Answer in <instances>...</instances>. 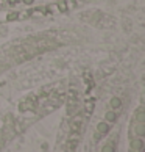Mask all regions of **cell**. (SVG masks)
I'll return each instance as SVG.
<instances>
[{
	"label": "cell",
	"mask_w": 145,
	"mask_h": 152,
	"mask_svg": "<svg viewBox=\"0 0 145 152\" xmlns=\"http://www.w3.org/2000/svg\"><path fill=\"white\" fill-rule=\"evenodd\" d=\"M25 3H31V0H25Z\"/></svg>",
	"instance_id": "8fae6325"
},
{
	"label": "cell",
	"mask_w": 145,
	"mask_h": 152,
	"mask_svg": "<svg viewBox=\"0 0 145 152\" xmlns=\"http://www.w3.org/2000/svg\"><path fill=\"white\" fill-rule=\"evenodd\" d=\"M109 105H111V108L117 110V108H120V107H122V100L119 97H113V99H111V102H109Z\"/></svg>",
	"instance_id": "8992f818"
},
{
	"label": "cell",
	"mask_w": 145,
	"mask_h": 152,
	"mask_svg": "<svg viewBox=\"0 0 145 152\" xmlns=\"http://www.w3.org/2000/svg\"><path fill=\"white\" fill-rule=\"evenodd\" d=\"M130 152H144V140L142 138H134L130 143Z\"/></svg>",
	"instance_id": "7a4b0ae2"
},
{
	"label": "cell",
	"mask_w": 145,
	"mask_h": 152,
	"mask_svg": "<svg viewBox=\"0 0 145 152\" xmlns=\"http://www.w3.org/2000/svg\"><path fill=\"white\" fill-rule=\"evenodd\" d=\"M134 121L136 122H145V108L141 105L139 108L136 110V116H134Z\"/></svg>",
	"instance_id": "277c9868"
},
{
	"label": "cell",
	"mask_w": 145,
	"mask_h": 152,
	"mask_svg": "<svg viewBox=\"0 0 145 152\" xmlns=\"http://www.w3.org/2000/svg\"><path fill=\"white\" fill-rule=\"evenodd\" d=\"M19 14L20 13H9L6 16V20H16V19H19Z\"/></svg>",
	"instance_id": "9c48e42d"
},
{
	"label": "cell",
	"mask_w": 145,
	"mask_h": 152,
	"mask_svg": "<svg viewBox=\"0 0 145 152\" xmlns=\"http://www.w3.org/2000/svg\"><path fill=\"white\" fill-rule=\"evenodd\" d=\"M94 108H95V100H94V99L86 100V102H84V111H86V115H91L92 111H94Z\"/></svg>",
	"instance_id": "5b68a950"
},
{
	"label": "cell",
	"mask_w": 145,
	"mask_h": 152,
	"mask_svg": "<svg viewBox=\"0 0 145 152\" xmlns=\"http://www.w3.org/2000/svg\"><path fill=\"white\" fill-rule=\"evenodd\" d=\"M105 118H106V122H109V124H111V122H114V121L117 119V115H115V111H108Z\"/></svg>",
	"instance_id": "52a82bcc"
},
{
	"label": "cell",
	"mask_w": 145,
	"mask_h": 152,
	"mask_svg": "<svg viewBox=\"0 0 145 152\" xmlns=\"http://www.w3.org/2000/svg\"><path fill=\"white\" fill-rule=\"evenodd\" d=\"M109 122H106V121H103V122H100L98 126H97V135H94V138H95V141H98L100 138L103 137V135H106L108 132H109Z\"/></svg>",
	"instance_id": "6da1fadb"
},
{
	"label": "cell",
	"mask_w": 145,
	"mask_h": 152,
	"mask_svg": "<svg viewBox=\"0 0 145 152\" xmlns=\"http://www.w3.org/2000/svg\"><path fill=\"white\" fill-rule=\"evenodd\" d=\"M134 132L139 138H142L145 135V122H136L134 121Z\"/></svg>",
	"instance_id": "3957f363"
},
{
	"label": "cell",
	"mask_w": 145,
	"mask_h": 152,
	"mask_svg": "<svg viewBox=\"0 0 145 152\" xmlns=\"http://www.w3.org/2000/svg\"><path fill=\"white\" fill-rule=\"evenodd\" d=\"M59 10H61V11H66V10H67V5L61 2V3H59Z\"/></svg>",
	"instance_id": "30bf717a"
},
{
	"label": "cell",
	"mask_w": 145,
	"mask_h": 152,
	"mask_svg": "<svg viewBox=\"0 0 145 152\" xmlns=\"http://www.w3.org/2000/svg\"><path fill=\"white\" fill-rule=\"evenodd\" d=\"M102 152H114V141H109V143L105 144Z\"/></svg>",
	"instance_id": "ba28073f"
}]
</instances>
